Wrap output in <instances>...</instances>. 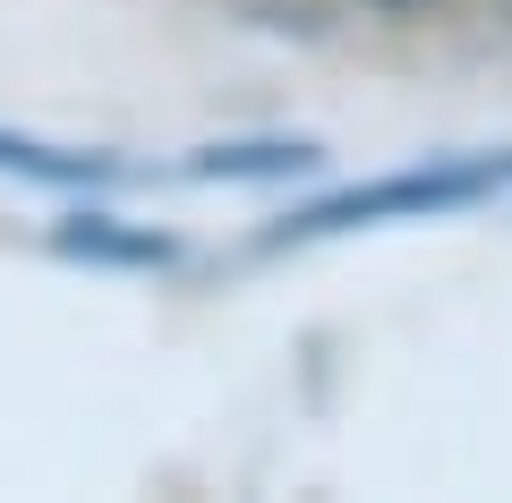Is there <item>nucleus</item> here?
Masks as SVG:
<instances>
[{
  "instance_id": "nucleus-1",
  "label": "nucleus",
  "mask_w": 512,
  "mask_h": 503,
  "mask_svg": "<svg viewBox=\"0 0 512 503\" xmlns=\"http://www.w3.org/2000/svg\"><path fill=\"white\" fill-rule=\"evenodd\" d=\"M512 188V154H453V162H419V171H384L367 188H333V197L299 205L282 222V239H342V231H384V222H436L461 205Z\"/></svg>"
},
{
  "instance_id": "nucleus-6",
  "label": "nucleus",
  "mask_w": 512,
  "mask_h": 503,
  "mask_svg": "<svg viewBox=\"0 0 512 503\" xmlns=\"http://www.w3.org/2000/svg\"><path fill=\"white\" fill-rule=\"evenodd\" d=\"M504 9H512V0H504Z\"/></svg>"
},
{
  "instance_id": "nucleus-3",
  "label": "nucleus",
  "mask_w": 512,
  "mask_h": 503,
  "mask_svg": "<svg viewBox=\"0 0 512 503\" xmlns=\"http://www.w3.org/2000/svg\"><path fill=\"white\" fill-rule=\"evenodd\" d=\"M60 256H86V265H171V239L163 231H120V214H69L52 231Z\"/></svg>"
},
{
  "instance_id": "nucleus-4",
  "label": "nucleus",
  "mask_w": 512,
  "mask_h": 503,
  "mask_svg": "<svg viewBox=\"0 0 512 503\" xmlns=\"http://www.w3.org/2000/svg\"><path fill=\"white\" fill-rule=\"evenodd\" d=\"M316 171V145L299 137H265V145H205L197 180H299Z\"/></svg>"
},
{
  "instance_id": "nucleus-2",
  "label": "nucleus",
  "mask_w": 512,
  "mask_h": 503,
  "mask_svg": "<svg viewBox=\"0 0 512 503\" xmlns=\"http://www.w3.org/2000/svg\"><path fill=\"white\" fill-rule=\"evenodd\" d=\"M0 180H35V188H103L120 180V162L94 145H52L35 128H0Z\"/></svg>"
},
{
  "instance_id": "nucleus-5",
  "label": "nucleus",
  "mask_w": 512,
  "mask_h": 503,
  "mask_svg": "<svg viewBox=\"0 0 512 503\" xmlns=\"http://www.w3.org/2000/svg\"><path fill=\"white\" fill-rule=\"evenodd\" d=\"M367 9H376V18H402V26H410V18H427V9H444V0H367Z\"/></svg>"
}]
</instances>
